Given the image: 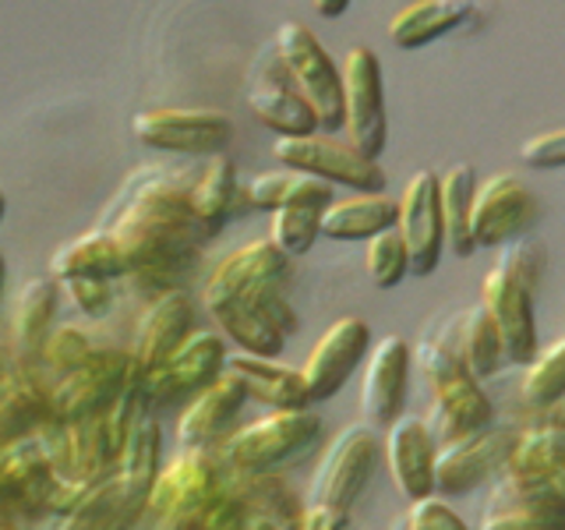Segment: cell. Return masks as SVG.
Returning <instances> with one entry per match:
<instances>
[{
	"instance_id": "obj_1",
	"label": "cell",
	"mask_w": 565,
	"mask_h": 530,
	"mask_svg": "<svg viewBox=\"0 0 565 530\" xmlns=\"http://www.w3.org/2000/svg\"><path fill=\"white\" fill-rule=\"evenodd\" d=\"M103 226L114 230L128 247V279L146 283L156 294L177 290V279L191 269L199 247L212 237V230L191 205L188 184L167 181V177H149L141 188L124 194Z\"/></svg>"
},
{
	"instance_id": "obj_2",
	"label": "cell",
	"mask_w": 565,
	"mask_h": 530,
	"mask_svg": "<svg viewBox=\"0 0 565 530\" xmlns=\"http://www.w3.org/2000/svg\"><path fill=\"white\" fill-rule=\"evenodd\" d=\"M414 361L431 385L424 424L438 446H449L456 438H467L494 424V403L484 393V382L459 358V315H452V329L446 332L431 326L424 329Z\"/></svg>"
},
{
	"instance_id": "obj_3",
	"label": "cell",
	"mask_w": 565,
	"mask_h": 530,
	"mask_svg": "<svg viewBox=\"0 0 565 530\" xmlns=\"http://www.w3.org/2000/svg\"><path fill=\"white\" fill-rule=\"evenodd\" d=\"M322 442V417L308 411H269L244 424L216 449L230 470H279Z\"/></svg>"
},
{
	"instance_id": "obj_4",
	"label": "cell",
	"mask_w": 565,
	"mask_h": 530,
	"mask_svg": "<svg viewBox=\"0 0 565 530\" xmlns=\"http://www.w3.org/2000/svg\"><path fill=\"white\" fill-rule=\"evenodd\" d=\"M230 343L255 358H279L297 332V311L287 297V283H258L234 300L209 308Z\"/></svg>"
},
{
	"instance_id": "obj_5",
	"label": "cell",
	"mask_w": 565,
	"mask_h": 530,
	"mask_svg": "<svg viewBox=\"0 0 565 530\" xmlns=\"http://www.w3.org/2000/svg\"><path fill=\"white\" fill-rule=\"evenodd\" d=\"M276 53L287 67L297 93L311 103L322 131H340L343 117V71L335 67L329 50L318 43V35L300 22H282L276 29Z\"/></svg>"
},
{
	"instance_id": "obj_6",
	"label": "cell",
	"mask_w": 565,
	"mask_h": 530,
	"mask_svg": "<svg viewBox=\"0 0 565 530\" xmlns=\"http://www.w3.org/2000/svg\"><path fill=\"white\" fill-rule=\"evenodd\" d=\"M382 453L385 442L375 435L371 424H350V428H343L326 446V456L318 459V470L308 488V506L350 512L353 502L371 485V477H375Z\"/></svg>"
},
{
	"instance_id": "obj_7",
	"label": "cell",
	"mask_w": 565,
	"mask_h": 530,
	"mask_svg": "<svg viewBox=\"0 0 565 530\" xmlns=\"http://www.w3.org/2000/svg\"><path fill=\"white\" fill-rule=\"evenodd\" d=\"M35 435L43 438L50 470L61 485L93 491L96 485L110 481L117 474V453L106 435L103 414L82 421H43Z\"/></svg>"
},
{
	"instance_id": "obj_8",
	"label": "cell",
	"mask_w": 565,
	"mask_h": 530,
	"mask_svg": "<svg viewBox=\"0 0 565 530\" xmlns=\"http://www.w3.org/2000/svg\"><path fill=\"white\" fill-rule=\"evenodd\" d=\"M138 361L131 350H93L88 358L50 385V417L53 421H82L110 411L120 389L135 379Z\"/></svg>"
},
{
	"instance_id": "obj_9",
	"label": "cell",
	"mask_w": 565,
	"mask_h": 530,
	"mask_svg": "<svg viewBox=\"0 0 565 530\" xmlns=\"http://www.w3.org/2000/svg\"><path fill=\"white\" fill-rule=\"evenodd\" d=\"M516 442H520L516 424H488V428L467 438L438 446L435 495H467L481 485H491L494 477L505 474Z\"/></svg>"
},
{
	"instance_id": "obj_10",
	"label": "cell",
	"mask_w": 565,
	"mask_h": 530,
	"mask_svg": "<svg viewBox=\"0 0 565 530\" xmlns=\"http://www.w3.org/2000/svg\"><path fill=\"white\" fill-rule=\"evenodd\" d=\"M131 135L149 149L216 156L234 135V120L205 106H152L131 117Z\"/></svg>"
},
{
	"instance_id": "obj_11",
	"label": "cell",
	"mask_w": 565,
	"mask_h": 530,
	"mask_svg": "<svg viewBox=\"0 0 565 530\" xmlns=\"http://www.w3.org/2000/svg\"><path fill=\"white\" fill-rule=\"evenodd\" d=\"M273 156L282 167L305 170L329 181L332 188L343 184L350 191H385V170L379 159H367L350 141H335L329 135H290L273 141Z\"/></svg>"
},
{
	"instance_id": "obj_12",
	"label": "cell",
	"mask_w": 565,
	"mask_h": 530,
	"mask_svg": "<svg viewBox=\"0 0 565 530\" xmlns=\"http://www.w3.org/2000/svg\"><path fill=\"white\" fill-rule=\"evenodd\" d=\"M343 117L347 141L367 159H379L385 149V96H382V64L375 50L353 46L343 61Z\"/></svg>"
},
{
	"instance_id": "obj_13",
	"label": "cell",
	"mask_w": 565,
	"mask_h": 530,
	"mask_svg": "<svg viewBox=\"0 0 565 530\" xmlns=\"http://www.w3.org/2000/svg\"><path fill=\"white\" fill-rule=\"evenodd\" d=\"M226 488V464L216 449H181L163 464L149 491V509L156 523H167L181 512L202 506Z\"/></svg>"
},
{
	"instance_id": "obj_14",
	"label": "cell",
	"mask_w": 565,
	"mask_h": 530,
	"mask_svg": "<svg viewBox=\"0 0 565 530\" xmlns=\"http://www.w3.org/2000/svg\"><path fill=\"white\" fill-rule=\"evenodd\" d=\"M537 199L516 173H494L488 181L477 184L473 194V244L477 247H505L509 241L523 237L530 226L537 223Z\"/></svg>"
},
{
	"instance_id": "obj_15",
	"label": "cell",
	"mask_w": 565,
	"mask_h": 530,
	"mask_svg": "<svg viewBox=\"0 0 565 530\" xmlns=\"http://www.w3.org/2000/svg\"><path fill=\"white\" fill-rule=\"evenodd\" d=\"M534 294L512 276L505 265L494 262L481 279V305L491 311L494 326H499L509 364H530L541 353V336H537V311H534Z\"/></svg>"
},
{
	"instance_id": "obj_16",
	"label": "cell",
	"mask_w": 565,
	"mask_h": 530,
	"mask_svg": "<svg viewBox=\"0 0 565 530\" xmlns=\"http://www.w3.org/2000/svg\"><path fill=\"white\" fill-rule=\"evenodd\" d=\"M411 364L414 350L403 336H382L367 353L361 379V411L371 428H393L406 414V393H411Z\"/></svg>"
},
{
	"instance_id": "obj_17",
	"label": "cell",
	"mask_w": 565,
	"mask_h": 530,
	"mask_svg": "<svg viewBox=\"0 0 565 530\" xmlns=\"http://www.w3.org/2000/svg\"><path fill=\"white\" fill-rule=\"evenodd\" d=\"M371 353V326L358 315L335 318V322L318 336V343L311 347L308 361L300 364L305 382L311 389V400H332L340 389L350 382L353 371L367 361Z\"/></svg>"
},
{
	"instance_id": "obj_18",
	"label": "cell",
	"mask_w": 565,
	"mask_h": 530,
	"mask_svg": "<svg viewBox=\"0 0 565 530\" xmlns=\"http://www.w3.org/2000/svg\"><path fill=\"white\" fill-rule=\"evenodd\" d=\"M396 230L411 252V273L431 276L438 269L441 247H446V223H441V184L438 173L417 170L403 188Z\"/></svg>"
},
{
	"instance_id": "obj_19",
	"label": "cell",
	"mask_w": 565,
	"mask_h": 530,
	"mask_svg": "<svg viewBox=\"0 0 565 530\" xmlns=\"http://www.w3.org/2000/svg\"><path fill=\"white\" fill-rule=\"evenodd\" d=\"M226 340L223 332H191V340L170 358L146 371V400L170 403L177 396H194L216 382L226 371Z\"/></svg>"
},
{
	"instance_id": "obj_20",
	"label": "cell",
	"mask_w": 565,
	"mask_h": 530,
	"mask_svg": "<svg viewBox=\"0 0 565 530\" xmlns=\"http://www.w3.org/2000/svg\"><path fill=\"white\" fill-rule=\"evenodd\" d=\"M247 400L252 396H247L244 382L223 371L216 382L191 396L181 421H177V442H181V449H220L234 435V421Z\"/></svg>"
},
{
	"instance_id": "obj_21",
	"label": "cell",
	"mask_w": 565,
	"mask_h": 530,
	"mask_svg": "<svg viewBox=\"0 0 565 530\" xmlns=\"http://www.w3.org/2000/svg\"><path fill=\"white\" fill-rule=\"evenodd\" d=\"M385 464L393 474V485L406 502L428 499L435 495V464H438V442L428 432L424 417L403 414L385 435Z\"/></svg>"
},
{
	"instance_id": "obj_22",
	"label": "cell",
	"mask_w": 565,
	"mask_h": 530,
	"mask_svg": "<svg viewBox=\"0 0 565 530\" xmlns=\"http://www.w3.org/2000/svg\"><path fill=\"white\" fill-rule=\"evenodd\" d=\"M194 332V300L188 290H163L149 300L135 329V361L141 371L163 364L170 353L181 350Z\"/></svg>"
},
{
	"instance_id": "obj_23",
	"label": "cell",
	"mask_w": 565,
	"mask_h": 530,
	"mask_svg": "<svg viewBox=\"0 0 565 530\" xmlns=\"http://www.w3.org/2000/svg\"><path fill=\"white\" fill-rule=\"evenodd\" d=\"M287 279H290V258L273 241H252L237 247L234 255H226L209 273L202 287V305L209 311L223 305V300H234L244 290L258 287V283H287Z\"/></svg>"
},
{
	"instance_id": "obj_24",
	"label": "cell",
	"mask_w": 565,
	"mask_h": 530,
	"mask_svg": "<svg viewBox=\"0 0 565 530\" xmlns=\"http://www.w3.org/2000/svg\"><path fill=\"white\" fill-rule=\"evenodd\" d=\"M226 371L244 382L247 396L273 406V411H308L315 403L305 382V371L279 364L276 358H255V353L234 350L226 358Z\"/></svg>"
},
{
	"instance_id": "obj_25",
	"label": "cell",
	"mask_w": 565,
	"mask_h": 530,
	"mask_svg": "<svg viewBox=\"0 0 565 530\" xmlns=\"http://www.w3.org/2000/svg\"><path fill=\"white\" fill-rule=\"evenodd\" d=\"M50 276L57 279H128L131 276V258L128 247L120 244L114 230H88V234L67 241L57 247V255L50 258Z\"/></svg>"
},
{
	"instance_id": "obj_26",
	"label": "cell",
	"mask_w": 565,
	"mask_h": 530,
	"mask_svg": "<svg viewBox=\"0 0 565 530\" xmlns=\"http://www.w3.org/2000/svg\"><path fill=\"white\" fill-rule=\"evenodd\" d=\"M287 67L279 75H262L255 78V85L247 88V106L252 114L265 124L269 131H276L279 138L290 135H315L318 131V117L311 110V103L297 93V85L287 82Z\"/></svg>"
},
{
	"instance_id": "obj_27",
	"label": "cell",
	"mask_w": 565,
	"mask_h": 530,
	"mask_svg": "<svg viewBox=\"0 0 565 530\" xmlns=\"http://www.w3.org/2000/svg\"><path fill=\"white\" fill-rule=\"evenodd\" d=\"M477 14L473 0H414L403 11L393 14L388 22V40L399 50H420L441 35L456 32L459 25H467Z\"/></svg>"
},
{
	"instance_id": "obj_28",
	"label": "cell",
	"mask_w": 565,
	"mask_h": 530,
	"mask_svg": "<svg viewBox=\"0 0 565 530\" xmlns=\"http://www.w3.org/2000/svg\"><path fill=\"white\" fill-rule=\"evenodd\" d=\"M399 223V199L385 191H358L335 199L322 212V237L332 241H371L382 230Z\"/></svg>"
},
{
	"instance_id": "obj_29",
	"label": "cell",
	"mask_w": 565,
	"mask_h": 530,
	"mask_svg": "<svg viewBox=\"0 0 565 530\" xmlns=\"http://www.w3.org/2000/svg\"><path fill=\"white\" fill-rule=\"evenodd\" d=\"M53 481L50 456L40 435H25L0 449V499L35 502V509H46V491Z\"/></svg>"
},
{
	"instance_id": "obj_30",
	"label": "cell",
	"mask_w": 565,
	"mask_h": 530,
	"mask_svg": "<svg viewBox=\"0 0 565 530\" xmlns=\"http://www.w3.org/2000/svg\"><path fill=\"white\" fill-rule=\"evenodd\" d=\"M226 488L234 491V499L252 512V517L276 520L282 527H297L305 517L297 491L279 470H230L226 467Z\"/></svg>"
},
{
	"instance_id": "obj_31",
	"label": "cell",
	"mask_w": 565,
	"mask_h": 530,
	"mask_svg": "<svg viewBox=\"0 0 565 530\" xmlns=\"http://www.w3.org/2000/svg\"><path fill=\"white\" fill-rule=\"evenodd\" d=\"M159 453H163V432H159V421L141 414L138 424L131 428V438L128 446L120 453V464H117V485L124 491V499H128L138 512L149 509V491L156 485L159 470Z\"/></svg>"
},
{
	"instance_id": "obj_32",
	"label": "cell",
	"mask_w": 565,
	"mask_h": 530,
	"mask_svg": "<svg viewBox=\"0 0 565 530\" xmlns=\"http://www.w3.org/2000/svg\"><path fill=\"white\" fill-rule=\"evenodd\" d=\"M244 194L247 202L255 209H287V205H318V209H329L335 199H332V184L322 181V177L315 173H305V170H265L258 177L244 184Z\"/></svg>"
},
{
	"instance_id": "obj_33",
	"label": "cell",
	"mask_w": 565,
	"mask_h": 530,
	"mask_svg": "<svg viewBox=\"0 0 565 530\" xmlns=\"http://www.w3.org/2000/svg\"><path fill=\"white\" fill-rule=\"evenodd\" d=\"M43 421H50V389H40L25 371H4L0 375V449L32 435Z\"/></svg>"
},
{
	"instance_id": "obj_34",
	"label": "cell",
	"mask_w": 565,
	"mask_h": 530,
	"mask_svg": "<svg viewBox=\"0 0 565 530\" xmlns=\"http://www.w3.org/2000/svg\"><path fill=\"white\" fill-rule=\"evenodd\" d=\"M61 300V279L57 276H35L29 279L14 300V343L22 358L40 353L46 336L53 332V318H57Z\"/></svg>"
},
{
	"instance_id": "obj_35",
	"label": "cell",
	"mask_w": 565,
	"mask_h": 530,
	"mask_svg": "<svg viewBox=\"0 0 565 530\" xmlns=\"http://www.w3.org/2000/svg\"><path fill=\"white\" fill-rule=\"evenodd\" d=\"M441 184V223H446V247L456 258H470L477 252L473 244V194H477V173L470 163H452L438 177Z\"/></svg>"
},
{
	"instance_id": "obj_36",
	"label": "cell",
	"mask_w": 565,
	"mask_h": 530,
	"mask_svg": "<svg viewBox=\"0 0 565 530\" xmlns=\"http://www.w3.org/2000/svg\"><path fill=\"white\" fill-rule=\"evenodd\" d=\"M505 474H516V477L565 474V424H558L547 414H537L534 424L520 428V442H516V449H512Z\"/></svg>"
},
{
	"instance_id": "obj_37",
	"label": "cell",
	"mask_w": 565,
	"mask_h": 530,
	"mask_svg": "<svg viewBox=\"0 0 565 530\" xmlns=\"http://www.w3.org/2000/svg\"><path fill=\"white\" fill-rule=\"evenodd\" d=\"M459 358H463V364L481 382L494 379L502 368H509L505 340L484 305H473L470 311L459 315Z\"/></svg>"
},
{
	"instance_id": "obj_38",
	"label": "cell",
	"mask_w": 565,
	"mask_h": 530,
	"mask_svg": "<svg viewBox=\"0 0 565 530\" xmlns=\"http://www.w3.org/2000/svg\"><path fill=\"white\" fill-rule=\"evenodd\" d=\"M237 163L230 156L216 152L209 156V163L202 167V173L194 177L188 184V194H191V205L199 212V220L216 234V230L226 223L230 209L237 202Z\"/></svg>"
},
{
	"instance_id": "obj_39",
	"label": "cell",
	"mask_w": 565,
	"mask_h": 530,
	"mask_svg": "<svg viewBox=\"0 0 565 530\" xmlns=\"http://www.w3.org/2000/svg\"><path fill=\"white\" fill-rule=\"evenodd\" d=\"M141 512L124 499L117 477L96 485L85 499L67 512L57 530H131Z\"/></svg>"
},
{
	"instance_id": "obj_40",
	"label": "cell",
	"mask_w": 565,
	"mask_h": 530,
	"mask_svg": "<svg viewBox=\"0 0 565 530\" xmlns=\"http://www.w3.org/2000/svg\"><path fill=\"white\" fill-rule=\"evenodd\" d=\"M484 509H565V474H547V477L499 474L488 485Z\"/></svg>"
},
{
	"instance_id": "obj_41",
	"label": "cell",
	"mask_w": 565,
	"mask_h": 530,
	"mask_svg": "<svg viewBox=\"0 0 565 530\" xmlns=\"http://www.w3.org/2000/svg\"><path fill=\"white\" fill-rule=\"evenodd\" d=\"M520 396L530 411H547V406L565 403V336L552 347H544L523 371Z\"/></svg>"
},
{
	"instance_id": "obj_42",
	"label": "cell",
	"mask_w": 565,
	"mask_h": 530,
	"mask_svg": "<svg viewBox=\"0 0 565 530\" xmlns=\"http://www.w3.org/2000/svg\"><path fill=\"white\" fill-rule=\"evenodd\" d=\"M322 212L318 205H287L273 212L269 223V241L279 247L287 258H300L308 255L315 241L322 237Z\"/></svg>"
},
{
	"instance_id": "obj_43",
	"label": "cell",
	"mask_w": 565,
	"mask_h": 530,
	"mask_svg": "<svg viewBox=\"0 0 565 530\" xmlns=\"http://www.w3.org/2000/svg\"><path fill=\"white\" fill-rule=\"evenodd\" d=\"M364 265H367L371 283H375L379 290H393L406 276H414L411 273V252H406V241L396 226H388L367 241Z\"/></svg>"
},
{
	"instance_id": "obj_44",
	"label": "cell",
	"mask_w": 565,
	"mask_h": 530,
	"mask_svg": "<svg viewBox=\"0 0 565 530\" xmlns=\"http://www.w3.org/2000/svg\"><path fill=\"white\" fill-rule=\"evenodd\" d=\"M93 350L96 347L88 343V336L78 326H61L46 336V343L40 350V361L46 364V371H53V375L61 379V375H67V371H75Z\"/></svg>"
},
{
	"instance_id": "obj_45",
	"label": "cell",
	"mask_w": 565,
	"mask_h": 530,
	"mask_svg": "<svg viewBox=\"0 0 565 530\" xmlns=\"http://www.w3.org/2000/svg\"><path fill=\"white\" fill-rule=\"evenodd\" d=\"M544 262H547L544 244L534 241V237H516V241H509V244L502 247V255H499V265H505V269H509L512 276H516L534 297H537L541 287H544Z\"/></svg>"
},
{
	"instance_id": "obj_46",
	"label": "cell",
	"mask_w": 565,
	"mask_h": 530,
	"mask_svg": "<svg viewBox=\"0 0 565 530\" xmlns=\"http://www.w3.org/2000/svg\"><path fill=\"white\" fill-rule=\"evenodd\" d=\"M477 530H565V509H484Z\"/></svg>"
},
{
	"instance_id": "obj_47",
	"label": "cell",
	"mask_w": 565,
	"mask_h": 530,
	"mask_svg": "<svg viewBox=\"0 0 565 530\" xmlns=\"http://www.w3.org/2000/svg\"><path fill=\"white\" fill-rule=\"evenodd\" d=\"M61 290L71 297V305L88 318L106 315L114 305V283L110 279H61Z\"/></svg>"
},
{
	"instance_id": "obj_48",
	"label": "cell",
	"mask_w": 565,
	"mask_h": 530,
	"mask_svg": "<svg viewBox=\"0 0 565 530\" xmlns=\"http://www.w3.org/2000/svg\"><path fill=\"white\" fill-rule=\"evenodd\" d=\"M520 163L534 167V170H558V167H565V128L530 135L520 146Z\"/></svg>"
},
{
	"instance_id": "obj_49",
	"label": "cell",
	"mask_w": 565,
	"mask_h": 530,
	"mask_svg": "<svg viewBox=\"0 0 565 530\" xmlns=\"http://www.w3.org/2000/svg\"><path fill=\"white\" fill-rule=\"evenodd\" d=\"M406 520H411L414 530H470L463 520H459V512L441 502L438 495H428V499H417L406 509Z\"/></svg>"
},
{
	"instance_id": "obj_50",
	"label": "cell",
	"mask_w": 565,
	"mask_h": 530,
	"mask_svg": "<svg viewBox=\"0 0 565 530\" xmlns=\"http://www.w3.org/2000/svg\"><path fill=\"white\" fill-rule=\"evenodd\" d=\"M350 512L329 509V506H305V517L297 520L294 530H347Z\"/></svg>"
},
{
	"instance_id": "obj_51",
	"label": "cell",
	"mask_w": 565,
	"mask_h": 530,
	"mask_svg": "<svg viewBox=\"0 0 565 530\" xmlns=\"http://www.w3.org/2000/svg\"><path fill=\"white\" fill-rule=\"evenodd\" d=\"M311 8L318 11V18H329L332 22V18H340L350 8V0H311Z\"/></svg>"
},
{
	"instance_id": "obj_52",
	"label": "cell",
	"mask_w": 565,
	"mask_h": 530,
	"mask_svg": "<svg viewBox=\"0 0 565 530\" xmlns=\"http://www.w3.org/2000/svg\"><path fill=\"white\" fill-rule=\"evenodd\" d=\"M4 287H8V262L0 255V300H4Z\"/></svg>"
},
{
	"instance_id": "obj_53",
	"label": "cell",
	"mask_w": 565,
	"mask_h": 530,
	"mask_svg": "<svg viewBox=\"0 0 565 530\" xmlns=\"http://www.w3.org/2000/svg\"><path fill=\"white\" fill-rule=\"evenodd\" d=\"M388 530H414V527H411V520H406V512H403V517L393 520V527H388Z\"/></svg>"
},
{
	"instance_id": "obj_54",
	"label": "cell",
	"mask_w": 565,
	"mask_h": 530,
	"mask_svg": "<svg viewBox=\"0 0 565 530\" xmlns=\"http://www.w3.org/2000/svg\"><path fill=\"white\" fill-rule=\"evenodd\" d=\"M4 212H8V199H4V191H0V223H4Z\"/></svg>"
},
{
	"instance_id": "obj_55",
	"label": "cell",
	"mask_w": 565,
	"mask_h": 530,
	"mask_svg": "<svg viewBox=\"0 0 565 530\" xmlns=\"http://www.w3.org/2000/svg\"><path fill=\"white\" fill-rule=\"evenodd\" d=\"M0 530H32V527H18V523H4V520H0Z\"/></svg>"
},
{
	"instance_id": "obj_56",
	"label": "cell",
	"mask_w": 565,
	"mask_h": 530,
	"mask_svg": "<svg viewBox=\"0 0 565 530\" xmlns=\"http://www.w3.org/2000/svg\"><path fill=\"white\" fill-rule=\"evenodd\" d=\"M0 358H4V350H0ZM0 375H4V371H0Z\"/></svg>"
},
{
	"instance_id": "obj_57",
	"label": "cell",
	"mask_w": 565,
	"mask_h": 530,
	"mask_svg": "<svg viewBox=\"0 0 565 530\" xmlns=\"http://www.w3.org/2000/svg\"><path fill=\"white\" fill-rule=\"evenodd\" d=\"M347 530H353V527H347Z\"/></svg>"
}]
</instances>
